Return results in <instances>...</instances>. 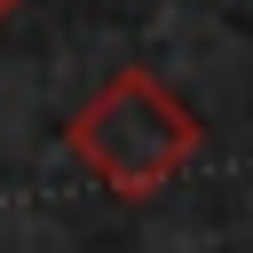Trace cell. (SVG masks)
Returning a JSON list of instances; mask_svg holds the SVG:
<instances>
[{
  "instance_id": "cell-1",
  "label": "cell",
  "mask_w": 253,
  "mask_h": 253,
  "mask_svg": "<svg viewBox=\"0 0 253 253\" xmlns=\"http://www.w3.org/2000/svg\"><path fill=\"white\" fill-rule=\"evenodd\" d=\"M63 142H71V158H79L111 198L142 206V198H158V190L198 158L206 119H198V111H190L158 71L126 63V71H111V79L71 111Z\"/></svg>"
},
{
  "instance_id": "cell-2",
  "label": "cell",
  "mask_w": 253,
  "mask_h": 253,
  "mask_svg": "<svg viewBox=\"0 0 253 253\" xmlns=\"http://www.w3.org/2000/svg\"><path fill=\"white\" fill-rule=\"evenodd\" d=\"M16 8H24V0H0V24H8V16H16Z\"/></svg>"
}]
</instances>
